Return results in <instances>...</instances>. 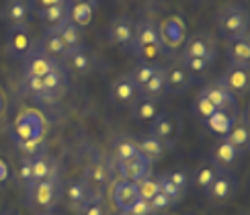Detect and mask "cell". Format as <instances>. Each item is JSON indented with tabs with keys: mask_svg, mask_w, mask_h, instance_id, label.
<instances>
[{
	"mask_svg": "<svg viewBox=\"0 0 250 215\" xmlns=\"http://www.w3.org/2000/svg\"><path fill=\"white\" fill-rule=\"evenodd\" d=\"M133 54L140 56L144 61H152L154 56L160 54L162 43L158 35V25L152 19H142L133 25Z\"/></svg>",
	"mask_w": 250,
	"mask_h": 215,
	"instance_id": "cell-1",
	"label": "cell"
},
{
	"mask_svg": "<svg viewBox=\"0 0 250 215\" xmlns=\"http://www.w3.org/2000/svg\"><path fill=\"white\" fill-rule=\"evenodd\" d=\"M217 29L228 41L248 35V10L242 4H228L217 15Z\"/></svg>",
	"mask_w": 250,
	"mask_h": 215,
	"instance_id": "cell-2",
	"label": "cell"
},
{
	"mask_svg": "<svg viewBox=\"0 0 250 215\" xmlns=\"http://www.w3.org/2000/svg\"><path fill=\"white\" fill-rule=\"evenodd\" d=\"M13 133H15V139H19V141L45 139L47 121L37 109H25L17 115L15 125H13Z\"/></svg>",
	"mask_w": 250,
	"mask_h": 215,
	"instance_id": "cell-3",
	"label": "cell"
},
{
	"mask_svg": "<svg viewBox=\"0 0 250 215\" xmlns=\"http://www.w3.org/2000/svg\"><path fill=\"white\" fill-rule=\"evenodd\" d=\"M29 191V203L41 211H49L62 197V187L60 178H43L33 182Z\"/></svg>",
	"mask_w": 250,
	"mask_h": 215,
	"instance_id": "cell-4",
	"label": "cell"
},
{
	"mask_svg": "<svg viewBox=\"0 0 250 215\" xmlns=\"http://www.w3.org/2000/svg\"><path fill=\"white\" fill-rule=\"evenodd\" d=\"M35 49V39L29 25H10L6 33V51L10 58L25 59Z\"/></svg>",
	"mask_w": 250,
	"mask_h": 215,
	"instance_id": "cell-5",
	"label": "cell"
},
{
	"mask_svg": "<svg viewBox=\"0 0 250 215\" xmlns=\"http://www.w3.org/2000/svg\"><path fill=\"white\" fill-rule=\"evenodd\" d=\"M82 182L86 184V189H88V193H90V199H92V201H101L103 189H105V184L109 182L107 162L103 160V158L90 160V164L86 166L84 176H82Z\"/></svg>",
	"mask_w": 250,
	"mask_h": 215,
	"instance_id": "cell-6",
	"label": "cell"
},
{
	"mask_svg": "<svg viewBox=\"0 0 250 215\" xmlns=\"http://www.w3.org/2000/svg\"><path fill=\"white\" fill-rule=\"evenodd\" d=\"M201 95L215 107V111H224V113H230V115H236V111H238V98L222 84L220 80L209 82V84H207L201 90Z\"/></svg>",
	"mask_w": 250,
	"mask_h": 215,
	"instance_id": "cell-7",
	"label": "cell"
},
{
	"mask_svg": "<svg viewBox=\"0 0 250 215\" xmlns=\"http://www.w3.org/2000/svg\"><path fill=\"white\" fill-rule=\"evenodd\" d=\"M236 178L232 176V172L230 170H217V174L213 176L211 184L205 189L207 193V199L213 201V203H224L232 197V195L236 193Z\"/></svg>",
	"mask_w": 250,
	"mask_h": 215,
	"instance_id": "cell-8",
	"label": "cell"
},
{
	"mask_svg": "<svg viewBox=\"0 0 250 215\" xmlns=\"http://www.w3.org/2000/svg\"><path fill=\"white\" fill-rule=\"evenodd\" d=\"M191 58L213 61L215 49H213V43L209 41V37H205L203 33H193L187 37V41H183L181 59H191Z\"/></svg>",
	"mask_w": 250,
	"mask_h": 215,
	"instance_id": "cell-9",
	"label": "cell"
},
{
	"mask_svg": "<svg viewBox=\"0 0 250 215\" xmlns=\"http://www.w3.org/2000/svg\"><path fill=\"white\" fill-rule=\"evenodd\" d=\"M117 170L121 174L123 180H129V182H140L144 178L152 176V162L148 158H144L142 154L133 156L129 160H121L117 162Z\"/></svg>",
	"mask_w": 250,
	"mask_h": 215,
	"instance_id": "cell-10",
	"label": "cell"
},
{
	"mask_svg": "<svg viewBox=\"0 0 250 215\" xmlns=\"http://www.w3.org/2000/svg\"><path fill=\"white\" fill-rule=\"evenodd\" d=\"M58 66H60L58 59L49 58L35 45V49L25 58V78H43Z\"/></svg>",
	"mask_w": 250,
	"mask_h": 215,
	"instance_id": "cell-11",
	"label": "cell"
},
{
	"mask_svg": "<svg viewBox=\"0 0 250 215\" xmlns=\"http://www.w3.org/2000/svg\"><path fill=\"white\" fill-rule=\"evenodd\" d=\"M220 82L232 92L234 97H244L250 88V72H248V68L230 64V68L224 72Z\"/></svg>",
	"mask_w": 250,
	"mask_h": 215,
	"instance_id": "cell-12",
	"label": "cell"
},
{
	"mask_svg": "<svg viewBox=\"0 0 250 215\" xmlns=\"http://www.w3.org/2000/svg\"><path fill=\"white\" fill-rule=\"evenodd\" d=\"M133 20L127 15H119L111 20L109 31H107V39L111 45L115 47H125V45H131L133 41Z\"/></svg>",
	"mask_w": 250,
	"mask_h": 215,
	"instance_id": "cell-13",
	"label": "cell"
},
{
	"mask_svg": "<svg viewBox=\"0 0 250 215\" xmlns=\"http://www.w3.org/2000/svg\"><path fill=\"white\" fill-rule=\"evenodd\" d=\"M138 199H140V191H138V184H135V182L119 178L115 184H113L111 201H113V205H115L121 213H127L131 209V205Z\"/></svg>",
	"mask_w": 250,
	"mask_h": 215,
	"instance_id": "cell-14",
	"label": "cell"
},
{
	"mask_svg": "<svg viewBox=\"0 0 250 215\" xmlns=\"http://www.w3.org/2000/svg\"><path fill=\"white\" fill-rule=\"evenodd\" d=\"M158 35H160V43L166 47H181L185 41V23L179 17H168L164 19L158 25Z\"/></svg>",
	"mask_w": 250,
	"mask_h": 215,
	"instance_id": "cell-15",
	"label": "cell"
},
{
	"mask_svg": "<svg viewBox=\"0 0 250 215\" xmlns=\"http://www.w3.org/2000/svg\"><path fill=\"white\" fill-rule=\"evenodd\" d=\"M140 97V88L135 86L129 74H119L111 84V100L117 105H133V100Z\"/></svg>",
	"mask_w": 250,
	"mask_h": 215,
	"instance_id": "cell-16",
	"label": "cell"
},
{
	"mask_svg": "<svg viewBox=\"0 0 250 215\" xmlns=\"http://www.w3.org/2000/svg\"><path fill=\"white\" fill-rule=\"evenodd\" d=\"M66 66L74 72V74H90L92 68H95V56L90 54V49L84 45H78L74 49H68L64 54Z\"/></svg>",
	"mask_w": 250,
	"mask_h": 215,
	"instance_id": "cell-17",
	"label": "cell"
},
{
	"mask_svg": "<svg viewBox=\"0 0 250 215\" xmlns=\"http://www.w3.org/2000/svg\"><path fill=\"white\" fill-rule=\"evenodd\" d=\"M164 80H166V90L170 92H183L191 86L193 76L187 72V68L181 61H174L168 68H164Z\"/></svg>",
	"mask_w": 250,
	"mask_h": 215,
	"instance_id": "cell-18",
	"label": "cell"
},
{
	"mask_svg": "<svg viewBox=\"0 0 250 215\" xmlns=\"http://www.w3.org/2000/svg\"><path fill=\"white\" fill-rule=\"evenodd\" d=\"M64 197H66V203L72 211H82V209H86L88 203H92L90 193L82 180H68L66 189H64Z\"/></svg>",
	"mask_w": 250,
	"mask_h": 215,
	"instance_id": "cell-19",
	"label": "cell"
},
{
	"mask_svg": "<svg viewBox=\"0 0 250 215\" xmlns=\"http://www.w3.org/2000/svg\"><path fill=\"white\" fill-rule=\"evenodd\" d=\"M31 174H33V182L43 178H58V162L47 152H39L37 156L31 158Z\"/></svg>",
	"mask_w": 250,
	"mask_h": 215,
	"instance_id": "cell-20",
	"label": "cell"
},
{
	"mask_svg": "<svg viewBox=\"0 0 250 215\" xmlns=\"http://www.w3.org/2000/svg\"><path fill=\"white\" fill-rule=\"evenodd\" d=\"M240 154H242V152L238 150V148H234L230 141L222 139V141L213 148L211 158H213V164H215L217 168L228 170V168H232V166H236V164H238V158H240Z\"/></svg>",
	"mask_w": 250,
	"mask_h": 215,
	"instance_id": "cell-21",
	"label": "cell"
},
{
	"mask_svg": "<svg viewBox=\"0 0 250 215\" xmlns=\"http://www.w3.org/2000/svg\"><path fill=\"white\" fill-rule=\"evenodd\" d=\"M31 4L29 0H6L2 8V17L10 25H29Z\"/></svg>",
	"mask_w": 250,
	"mask_h": 215,
	"instance_id": "cell-22",
	"label": "cell"
},
{
	"mask_svg": "<svg viewBox=\"0 0 250 215\" xmlns=\"http://www.w3.org/2000/svg\"><path fill=\"white\" fill-rule=\"evenodd\" d=\"M37 47L43 51V54H47L49 58H54L58 61H60V58H64V54H66V45H64V41L60 39L56 29H45L43 33H41V39H39Z\"/></svg>",
	"mask_w": 250,
	"mask_h": 215,
	"instance_id": "cell-23",
	"label": "cell"
},
{
	"mask_svg": "<svg viewBox=\"0 0 250 215\" xmlns=\"http://www.w3.org/2000/svg\"><path fill=\"white\" fill-rule=\"evenodd\" d=\"M176 133V121L172 115H168V113H158L154 119H152V131L150 136L158 137L166 143H170V139L174 137Z\"/></svg>",
	"mask_w": 250,
	"mask_h": 215,
	"instance_id": "cell-24",
	"label": "cell"
},
{
	"mask_svg": "<svg viewBox=\"0 0 250 215\" xmlns=\"http://www.w3.org/2000/svg\"><path fill=\"white\" fill-rule=\"evenodd\" d=\"M228 56H230L232 64L248 68V61H250V37L242 35V37H236V39L228 41Z\"/></svg>",
	"mask_w": 250,
	"mask_h": 215,
	"instance_id": "cell-25",
	"label": "cell"
},
{
	"mask_svg": "<svg viewBox=\"0 0 250 215\" xmlns=\"http://www.w3.org/2000/svg\"><path fill=\"white\" fill-rule=\"evenodd\" d=\"M170 143H166L158 137H154V136H144L142 139H138V150L144 158H148L152 164L154 162H158L162 156H164V152L166 148H168Z\"/></svg>",
	"mask_w": 250,
	"mask_h": 215,
	"instance_id": "cell-26",
	"label": "cell"
},
{
	"mask_svg": "<svg viewBox=\"0 0 250 215\" xmlns=\"http://www.w3.org/2000/svg\"><path fill=\"white\" fill-rule=\"evenodd\" d=\"M37 15H39L41 23L45 25V29H56V27H60L62 23H64V20H68V2L39 8Z\"/></svg>",
	"mask_w": 250,
	"mask_h": 215,
	"instance_id": "cell-27",
	"label": "cell"
},
{
	"mask_svg": "<svg viewBox=\"0 0 250 215\" xmlns=\"http://www.w3.org/2000/svg\"><path fill=\"white\" fill-rule=\"evenodd\" d=\"M131 115L138 119V121H152L156 115H158V105H156L154 98L148 97H138L133 100V107H131Z\"/></svg>",
	"mask_w": 250,
	"mask_h": 215,
	"instance_id": "cell-28",
	"label": "cell"
},
{
	"mask_svg": "<svg viewBox=\"0 0 250 215\" xmlns=\"http://www.w3.org/2000/svg\"><path fill=\"white\" fill-rule=\"evenodd\" d=\"M95 17V8L88 4H80V2H68V19L74 23L76 27H88Z\"/></svg>",
	"mask_w": 250,
	"mask_h": 215,
	"instance_id": "cell-29",
	"label": "cell"
},
{
	"mask_svg": "<svg viewBox=\"0 0 250 215\" xmlns=\"http://www.w3.org/2000/svg\"><path fill=\"white\" fill-rule=\"evenodd\" d=\"M56 31H58V35H60V39L64 41V45H66V51L68 49H74V47H78V45H82V35H80V27H76L72 20L68 19V20H64L60 27H56Z\"/></svg>",
	"mask_w": 250,
	"mask_h": 215,
	"instance_id": "cell-30",
	"label": "cell"
},
{
	"mask_svg": "<svg viewBox=\"0 0 250 215\" xmlns=\"http://www.w3.org/2000/svg\"><path fill=\"white\" fill-rule=\"evenodd\" d=\"M41 80H43V86H45V95H56L58 97L66 86V72L62 66H58V68L51 70L49 74H45ZM45 95H41V97H45Z\"/></svg>",
	"mask_w": 250,
	"mask_h": 215,
	"instance_id": "cell-31",
	"label": "cell"
},
{
	"mask_svg": "<svg viewBox=\"0 0 250 215\" xmlns=\"http://www.w3.org/2000/svg\"><path fill=\"white\" fill-rule=\"evenodd\" d=\"M234 123H236V119H234V115H230V113H224V111H215L213 115L205 121V125L209 127L213 133H220V136H228L230 133V129L234 127Z\"/></svg>",
	"mask_w": 250,
	"mask_h": 215,
	"instance_id": "cell-32",
	"label": "cell"
},
{
	"mask_svg": "<svg viewBox=\"0 0 250 215\" xmlns=\"http://www.w3.org/2000/svg\"><path fill=\"white\" fill-rule=\"evenodd\" d=\"M138 139H133L129 136H119L115 139V150H113V156H115V162L121 160H129L133 156H138Z\"/></svg>",
	"mask_w": 250,
	"mask_h": 215,
	"instance_id": "cell-33",
	"label": "cell"
},
{
	"mask_svg": "<svg viewBox=\"0 0 250 215\" xmlns=\"http://www.w3.org/2000/svg\"><path fill=\"white\" fill-rule=\"evenodd\" d=\"M166 90V80H164V68H158L156 70V74L146 82L144 88L140 90L142 92V97H148V98H158L162 92Z\"/></svg>",
	"mask_w": 250,
	"mask_h": 215,
	"instance_id": "cell-34",
	"label": "cell"
},
{
	"mask_svg": "<svg viewBox=\"0 0 250 215\" xmlns=\"http://www.w3.org/2000/svg\"><path fill=\"white\" fill-rule=\"evenodd\" d=\"M158 68H160V66L154 64V61H140V64H135V68L129 72V76H131V80L135 82V86L142 90L144 84L156 74V70H158Z\"/></svg>",
	"mask_w": 250,
	"mask_h": 215,
	"instance_id": "cell-35",
	"label": "cell"
},
{
	"mask_svg": "<svg viewBox=\"0 0 250 215\" xmlns=\"http://www.w3.org/2000/svg\"><path fill=\"white\" fill-rule=\"evenodd\" d=\"M226 141H230L234 148H238L240 152L248 150V143H250V131L244 123H234V127L230 129V133L224 137Z\"/></svg>",
	"mask_w": 250,
	"mask_h": 215,
	"instance_id": "cell-36",
	"label": "cell"
},
{
	"mask_svg": "<svg viewBox=\"0 0 250 215\" xmlns=\"http://www.w3.org/2000/svg\"><path fill=\"white\" fill-rule=\"evenodd\" d=\"M217 170H220V168H217L213 162H205V164H201V166L197 168V172H195V184H197L199 189L205 191V189L211 184V180H213V176L217 174Z\"/></svg>",
	"mask_w": 250,
	"mask_h": 215,
	"instance_id": "cell-37",
	"label": "cell"
},
{
	"mask_svg": "<svg viewBox=\"0 0 250 215\" xmlns=\"http://www.w3.org/2000/svg\"><path fill=\"white\" fill-rule=\"evenodd\" d=\"M156 180H158L160 193H162V195H166V197H168V199L172 201V205H174V203H179V201L185 197V193H187V191H183V189L176 187V184H172L168 178L164 176V174H160V176L156 178Z\"/></svg>",
	"mask_w": 250,
	"mask_h": 215,
	"instance_id": "cell-38",
	"label": "cell"
},
{
	"mask_svg": "<svg viewBox=\"0 0 250 215\" xmlns=\"http://www.w3.org/2000/svg\"><path fill=\"white\" fill-rule=\"evenodd\" d=\"M193 113H195V115L199 117L201 121H207V119H209L213 113H215V107L199 92V95H197V98L193 100Z\"/></svg>",
	"mask_w": 250,
	"mask_h": 215,
	"instance_id": "cell-39",
	"label": "cell"
},
{
	"mask_svg": "<svg viewBox=\"0 0 250 215\" xmlns=\"http://www.w3.org/2000/svg\"><path fill=\"white\" fill-rule=\"evenodd\" d=\"M138 184V191H140V199H146V201H152L156 195L160 193V187H158V180L148 176V178H144L140 182H135Z\"/></svg>",
	"mask_w": 250,
	"mask_h": 215,
	"instance_id": "cell-40",
	"label": "cell"
},
{
	"mask_svg": "<svg viewBox=\"0 0 250 215\" xmlns=\"http://www.w3.org/2000/svg\"><path fill=\"white\" fill-rule=\"evenodd\" d=\"M17 148L21 150V154L27 158L37 156L39 152H43V139H27V141H19L17 139Z\"/></svg>",
	"mask_w": 250,
	"mask_h": 215,
	"instance_id": "cell-41",
	"label": "cell"
},
{
	"mask_svg": "<svg viewBox=\"0 0 250 215\" xmlns=\"http://www.w3.org/2000/svg\"><path fill=\"white\" fill-rule=\"evenodd\" d=\"M17 178H19L21 184H25L27 189L33 184V174H31V158H27V156L21 158L19 170H17Z\"/></svg>",
	"mask_w": 250,
	"mask_h": 215,
	"instance_id": "cell-42",
	"label": "cell"
},
{
	"mask_svg": "<svg viewBox=\"0 0 250 215\" xmlns=\"http://www.w3.org/2000/svg\"><path fill=\"white\" fill-rule=\"evenodd\" d=\"M181 64L187 68V72H189L191 76H195V74H205L211 61L199 59V58H191V59H181Z\"/></svg>",
	"mask_w": 250,
	"mask_h": 215,
	"instance_id": "cell-43",
	"label": "cell"
},
{
	"mask_svg": "<svg viewBox=\"0 0 250 215\" xmlns=\"http://www.w3.org/2000/svg\"><path fill=\"white\" fill-rule=\"evenodd\" d=\"M164 176L168 178L172 184H176L179 189L187 191V187H189V174H187L185 170H170V172H164Z\"/></svg>",
	"mask_w": 250,
	"mask_h": 215,
	"instance_id": "cell-44",
	"label": "cell"
},
{
	"mask_svg": "<svg viewBox=\"0 0 250 215\" xmlns=\"http://www.w3.org/2000/svg\"><path fill=\"white\" fill-rule=\"evenodd\" d=\"M25 88L29 95H35V97L45 95V86H43V80L41 78H25Z\"/></svg>",
	"mask_w": 250,
	"mask_h": 215,
	"instance_id": "cell-45",
	"label": "cell"
},
{
	"mask_svg": "<svg viewBox=\"0 0 250 215\" xmlns=\"http://www.w3.org/2000/svg\"><path fill=\"white\" fill-rule=\"evenodd\" d=\"M127 215H154V211H152L150 203L146 199H138L131 205V209L127 211Z\"/></svg>",
	"mask_w": 250,
	"mask_h": 215,
	"instance_id": "cell-46",
	"label": "cell"
},
{
	"mask_svg": "<svg viewBox=\"0 0 250 215\" xmlns=\"http://www.w3.org/2000/svg\"><path fill=\"white\" fill-rule=\"evenodd\" d=\"M150 203V207H152V211L154 213H158V211H162V209H168L170 205H172V201L166 197V195H162V193H158L156 197L152 199V201H148Z\"/></svg>",
	"mask_w": 250,
	"mask_h": 215,
	"instance_id": "cell-47",
	"label": "cell"
},
{
	"mask_svg": "<svg viewBox=\"0 0 250 215\" xmlns=\"http://www.w3.org/2000/svg\"><path fill=\"white\" fill-rule=\"evenodd\" d=\"M82 215H105V209H103L101 201H92V203L86 205V209Z\"/></svg>",
	"mask_w": 250,
	"mask_h": 215,
	"instance_id": "cell-48",
	"label": "cell"
},
{
	"mask_svg": "<svg viewBox=\"0 0 250 215\" xmlns=\"http://www.w3.org/2000/svg\"><path fill=\"white\" fill-rule=\"evenodd\" d=\"M10 180V166L4 158H0V184H6Z\"/></svg>",
	"mask_w": 250,
	"mask_h": 215,
	"instance_id": "cell-49",
	"label": "cell"
},
{
	"mask_svg": "<svg viewBox=\"0 0 250 215\" xmlns=\"http://www.w3.org/2000/svg\"><path fill=\"white\" fill-rule=\"evenodd\" d=\"M68 0H33V4L37 8H45V6H54V4H64Z\"/></svg>",
	"mask_w": 250,
	"mask_h": 215,
	"instance_id": "cell-50",
	"label": "cell"
},
{
	"mask_svg": "<svg viewBox=\"0 0 250 215\" xmlns=\"http://www.w3.org/2000/svg\"><path fill=\"white\" fill-rule=\"evenodd\" d=\"M4 111H6V95H4V90L0 88V117L4 115Z\"/></svg>",
	"mask_w": 250,
	"mask_h": 215,
	"instance_id": "cell-51",
	"label": "cell"
},
{
	"mask_svg": "<svg viewBox=\"0 0 250 215\" xmlns=\"http://www.w3.org/2000/svg\"><path fill=\"white\" fill-rule=\"evenodd\" d=\"M68 2H80V4H88L92 8H97L99 6V0H68Z\"/></svg>",
	"mask_w": 250,
	"mask_h": 215,
	"instance_id": "cell-52",
	"label": "cell"
},
{
	"mask_svg": "<svg viewBox=\"0 0 250 215\" xmlns=\"http://www.w3.org/2000/svg\"><path fill=\"white\" fill-rule=\"evenodd\" d=\"M35 215H54V211H51V209H49V211H39V213H35Z\"/></svg>",
	"mask_w": 250,
	"mask_h": 215,
	"instance_id": "cell-53",
	"label": "cell"
},
{
	"mask_svg": "<svg viewBox=\"0 0 250 215\" xmlns=\"http://www.w3.org/2000/svg\"><path fill=\"white\" fill-rule=\"evenodd\" d=\"M121 215H127V213H121Z\"/></svg>",
	"mask_w": 250,
	"mask_h": 215,
	"instance_id": "cell-54",
	"label": "cell"
}]
</instances>
